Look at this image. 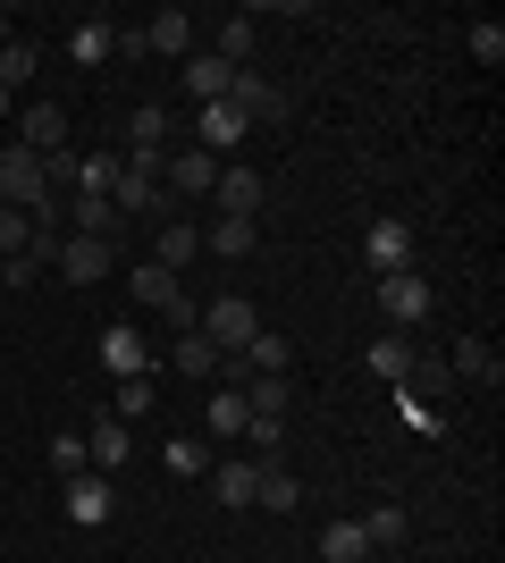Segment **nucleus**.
<instances>
[{"mask_svg": "<svg viewBox=\"0 0 505 563\" xmlns=\"http://www.w3.org/2000/svg\"><path fill=\"white\" fill-rule=\"evenodd\" d=\"M127 135H135V152H152V161H161V152H168V135H177V118H168L161 101H144V110L127 118Z\"/></svg>", "mask_w": 505, "mask_h": 563, "instance_id": "5701e85b", "label": "nucleus"}, {"mask_svg": "<svg viewBox=\"0 0 505 563\" xmlns=\"http://www.w3.org/2000/svg\"><path fill=\"white\" fill-rule=\"evenodd\" d=\"M396 412H405V421L421 429V438H438V412H430V404H421V396H413V387H396Z\"/></svg>", "mask_w": 505, "mask_h": 563, "instance_id": "ea45409f", "label": "nucleus"}, {"mask_svg": "<svg viewBox=\"0 0 505 563\" xmlns=\"http://www.w3.org/2000/svg\"><path fill=\"white\" fill-rule=\"evenodd\" d=\"M110 269H119V253H110L101 235H68V244H59V278L68 286H101Z\"/></svg>", "mask_w": 505, "mask_h": 563, "instance_id": "1a4fd4ad", "label": "nucleus"}, {"mask_svg": "<svg viewBox=\"0 0 505 563\" xmlns=\"http://www.w3.org/2000/svg\"><path fill=\"white\" fill-rule=\"evenodd\" d=\"M144 43L168 51V59H194V18H186V9H161V18L144 25Z\"/></svg>", "mask_w": 505, "mask_h": 563, "instance_id": "412c9836", "label": "nucleus"}, {"mask_svg": "<svg viewBox=\"0 0 505 563\" xmlns=\"http://www.w3.org/2000/svg\"><path fill=\"white\" fill-rule=\"evenodd\" d=\"M262 244V219H219V228H202V253H219V261H244Z\"/></svg>", "mask_w": 505, "mask_h": 563, "instance_id": "aec40b11", "label": "nucleus"}, {"mask_svg": "<svg viewBox=\"0 0 505 563\" xmlns=\"http://www.w3.org/2000/svg\"><path fill=\"white\" fill-rule=\"evenodd\" d=\"M51 471H59V479H76V471H85V438H76V429H59V438H51Z\"/></svg>", "mask_w": 505, "mask_h": 563, "instance_id": "c9c22d12", "label": "nucleus"}, {"mask_svg": "<svg viewBox=\"0 0 505 563\" xmlns=\"http://www.w3.org/2000/svg\"><path fill=\"white\" fill-rule=\"evenodd\" d=\"M168 471H177V479H202V471H211V446H202V438H168Z\"/></svg>", "mask_w": 505, "mask_h": 563, "instance_id": "f704fd0d", "label": "nucleus"}, {"mask_svg": "<svg viewBox=\"0 0 505 563\" xmlns=\"http://www.w3.org/2000/svg\"><path fill=\"white\" fill-rule=\"evenodd\" d=\"M152 412V378H119V421H144Z\"/></svg>", "mask_w": 505, "mask_h": 563, "instance_id": "4c0bfd02", "label": "nucleus"}, {"mask_svg": "<svg viewBox=\"0 0 505 563\" xmlns=\"http://www.w3.org/2000/svg\"><path fill=\"white\" fill-rule=\"evenodd\" d=\"M34 59H43V51L25 43V34H9V43H0V93H18L25 76H34Z\"/></svg>", "mask_w": 505, "mask_h": 563, "instance_id": "7c9ffc66", "label": "nucleus"}, {"mask_svg": "<svg viewBox=\"0 0 505 563\" xmlns=\"http://www.w3.org/2000/svg\"><path fill=\"white\" fill-rule=\"evenodd\" d=\"M0 161H9V143H0Z\"/></svg>", "mask_w": 505, "mask_h": 563, "instance_id": "37998d69", "label": "nucleus"}, {"mask_svg": "<svg viewBox=\"0 0 505 563\" xmlns=\"http://www.w3.org/2000/svg\"><path fill=\"white\" fill-rule=\"evenodd\" d=\"M194 329L211 336L219 353H244L253 336H262V311H253V295H219V303H202V320Z\"/></svg>", "mask_w": 505, "mask_h": 563, "instance_id": "f03ea898", "label": "nucleus"}, {"mask_svg": "<svg viewBox=\"0 0 505 563\" xmlns=\"http://www.w3.org/2000/svg\"><path fill=\"white\" fill-rule=\"evenodd\" d=\"M119 228H127V219H119L110 194H68V235H101V244H110Z\"/></svg>", "mask_w": 505, "mask_h": 563, "instance_id": "2eb2a0df", "label": "nucleus"}, {"mask_svg": "<svg viewBox=\"0 0 505 563\" xmlns=\"http://www.w3.org/2000/svg\"><path fill=\"white\" fill-rule=\"evenodd\" d=\"M127 454H135V438H127V421H119V412H101V421L85 429V463H94L101 479H110V471H119Z\"/></svg>", "mask_w": 505, "mask_h": 563, "instance_id": "f8f14e48", "label": "nucleus"}, {"mask_svg": "<svg viewBox=\"0 0 505 563\" xmlns=\"http://www.w3.org/2000/svg\"><path fill=\"white\" fill-rule=\"evenodd\" d=\"M110 177H119V152H76V186L68 194H110Z\"/></svg>", "mask_w": 505, "mask_h": 563, "instance_id": "2f4dec72", "label": "nucleus"}, {"mask_svg": "<svg viewBox=\"0 0 505 563\" xmlns=\"http://www.w3.org/2000/svg\"><path fill=\"white\" fill-rule=\"evenodd\" d=\"M287 378H244V412H253V421H287Z\"/></svg>", "mask_w": 505, "mask_h": 563, "instance_id": "bb28decb", "label": "nucleus"}, {"mask_svg": "<svg viewBox=\"0 0 505 563\" xmlns=\"http://www.w3.org/2000/svg\"><path fill=\"white\" fill-rule=\"evenodd\" d=\"M18 143L34 152V161H51V152H68V110H59V101H34V110L18 118Z\"/></svg>", "mask_w": 505, "mask_h": 563, "instance_id": "9d476101", "label": "nucleus"}, {"mask_svg": "<svg viewBox=\"0 0 505 563\" xmlns=\"http://www.w3.org/2000/svg\"><path fill=\"white\" fill-rule=\"evenodd\" d=\"M135 303L161 311V320H177V329H194V320H202V303L186 295V278H168L161 261H144V269H135Z\"/></svg>", "mask_w": 505, "mask_h": 563, "instance_id": "20e7f679", "label": "nucleus"}, {"mask_svg": "<svg viewBox=\"0 0 505 563\" xmlns=\"http://www.w3.org/2000/svg\"><path fill=\"white\" fill-rule=\"evenodd\" d=\"M472 59L497 68V59H505V25H472Z\"/></svg>", "mask_w": 505, "mask_h": 563, "instance_id": "58836bf2", "label": "nucleus"}, {"mask_svg": "<svg viewBox=\"0 0 505 563\" xmlns=\"http://www.w3.org/2000/svg\"><path fill=\"white\" fill-rule=\"evenodd\" d=\"M59 514H68L76 530H101V521L119 514V488H110L101 471H76V479H59Z\"/></svg>", "mask_w": 505, "mask_h": 563, "instance_id": "39448f33", "label": "nucleus"}, {"mask_svg": "<svg viewBox=\"0 0 505 563\" xmlns=\"http://www.w3.org/2000/svg\"><path fill=\"white\" fill-rule=\"evenodd\" d=\"M371 269H413V228L405 219H380V228H371Z\"/></svg>", "mask_w": 505, "mask_h": 563, "instance_id": "6ab92c4d", "label": "nucleus"}, {"mask_svg": "<svg viewBox=\"0 0 505 563\" xmlns=\"http://www.w3.org/2000/svg\"><path fill=\"white\" fill-rule=\"evenodd\" d=\"M320 563H371L362 521H329V530H320Z\"/></svg>", "mask_w": 505, "mask_h": 563, "instance_id": "a878e982", "label": "nucleus"}, {"mask_svg": "<svg viewBox=\"0 0 505 563\" xmlns=\"http://www.w3.org/2000/svg\"><path fill=\"white\" fill-rule=\"evenodd\" d=\"M110 43H119V25H110V18H85V25L68 34V59H76V68H101V59H110Z\"/></svg>", "mask_w": 505, "mask_h": 563, "instance_id": "4be33fe9", "label": "nucleus"}, {"mask_svg": "<svg viewBox=\"0 0 505 563\" xmlns=\"http://www.w3.org/2000/svg\"><path fill=\"white\" fill-rule=\"evenodd\" d=\"M9 101H18V93H0V126H9Z\"/></svg>", "mask_w": 505, "mask_h": 563, "instance_id": "a19ab883", "label": "nucleus"}, {"mask_svg": "<svg viewBox=\"0 0 505 563\" xmlns=\"http://www.w3.org/2000/svg\"><path fill=\"white\" fill-rule=\"evenodd\" d=\"M110 202H119V219H168L177 211V194L161 186V161L152 152H119V177H110Z\"/></svg>", "mask_w": 505, "mask_h": 563, "instance_id": "f257e3e1", "label": "nucleus"}, {"mask_svg": "<svg viewBox=\"0 0 505 563\" xmlns=\"http://www.w3.org/2000/svg\"><path fill=\"white\" fill-rule=\"evenodd\" d=\"M228 101H237V110L253 118V126H262V118H287V93H278V85H270L262 68H237V85H228Z\"/></svg>", "mask_w": 505, "mask_h": 563, "instance_id": "ddd939ff", "label": "nucleus"}, {"mask_svg": "<svg viewBox=\"0 0 505 563\" xmlns=\"http://www.w3.org/2000/svg\"><path fill=\"white\" fill-rule=\"evenodd\" d=\"M211 59H228V68H253V9L219 25V51H211Z\"/></svg>", "mask_w": 505, "mask_h": 563, "instance_id": "c85d7f7f", "label": "nucleus"}, {"mask_svg": "<svg viewBox=\"0 0 505 563\" xmlns=\"http://www.w3.org/2000/svg\"><path fill=\"white\" fill-rule=\"evenodd\" d=\"M161 186L186 202V194H211L219 186V161L202 152V143H177V152H161Z\"/></svg>", "mask_w": 505, "mask_h": 563, "instance_id": "423d86ee", "label": "nucleus"}, {"mask_svg": "<svg viewBox=\"0 0 505 563\" xmlns=\"http://www.w3.org/2000/svg\"><path fill=\"white\" fill-rule=\"evenodd\" d=\"M287 362H295V345H287L278 329H262L253 345L237 353V371H244V378H287Z\"/></svg>", "mask_w": 505, "mask_h": 563, "instance_id": "f3484780", "label": "nucleus"}, {"mask_svg": "<svg viewBox=\"0 0 505 563\" xmlns=\"http://www.w3.org/2000/svg\"><path fill=\"white\" fill-rule=\"evenodd\" d=\"M194 253H202V228H177V219H161V235H152V261H161L168 278H186Z\"/></svg>", "mask_w": 505, "mask_h": 563, "instance_id": "dca6fc26", "label": "nucleus"}, {"mask_svg": "<svg viewBox=\"0 0 505 563\" xmlns=\"http://www.w3.org/2000/svg\"><path fill=\"white\" fill-rule=\"evenodd\" d=\"M219 219H262L270 186H262V168H237V161H219Z\"/></svg>", "mask_w": 505, "mask_h": 563, "instance_id": "6e6552de", "label": "nucleus"}, {"mask_svg": "<svg viewBox=\"0 0 505 563\" xmlns=\"http://www.w3.org/2000/svg\"><path fill=\"white\" fill-rule=\"evenodd\" d=\"M228 85H237V68H228V59H211V51H194V59H186V93L202 101V110H211V101H228Z\"/></svg>", "mask_w": 505, "mask_h": 563, "instance_id": "a211bd4d", "label": "nucleus"}, {"mask_svg": "<svg viewBox=\"0 0 505 563\" xmlns=\"http://www.w3.org/2000/svg\"><path fill=\"white\" fill-rule=\"evenodd\" d=\"M101 371H110V378H152V336L135 329V320L101 329Z\"/></svg>", "mask_w": 505, "mask_h": 563, "instance_id": "0eeeda50", "label": "nucleus"}, {"mask_svg": "<svg viewBox=\"0 0 505 563\" xmlns=\"http://www.w3.org/2000/svg\"><path fill=\"white\" fill-rule=\"evenodd\" d=\"M253 488H262V463L244 454V463H219V505H253Z\"/></svg>", "mask_w": 505, "mask_h": 563, "instance_id": "c756f323", "label": "nucleus"}, {"mask_svg": "<svg viewBox=\"0 0 505 563\" xmlns=\"http://www.w3.org/2000/svg\"><path fill=\"white\" fill-rule=\"evenodd\" d=\"M362 362H371V371H380L387 387H405V378H413V362H421V345H413L405 329H387V336H371V353H362Z\"/></svg>", "mask_w": 505, "mask_h": 563, "instance_id": "4468645a", "label": "nucleus"}, {"mask_svg": "<svg viewBox=\"0 0 505 563\" xmlns=\"http://www.w3.org/2000/svg\"><path fill=\"white\" fill-rule=\"evenodd\" d=\"M447 371H455V378H481V387H497V378H505V362L481 345V336H463V345L447 353Z\"/></svg>", "mask_w": 505, "mask_h": 563, "instance_id": "393cba45", "label": "nucleus"}, {"mask_svg": "<svg viewBox=\"0 0 505 563\" xmlns=\"http://www.w3.org/2000/svg\"><path fill=\"white\" fill-rule=\"evenodd\" d=\"M253 505H270V514H295V505H304V479H295L287 463H262V488H253Z\"/></svg>", "mask_w": 505, "mask_h": 563, "instance_id": "b1692460", "label": "nucleus"}, {"mask_svg": "<svg viewBox=\"0 0 505 563\" xmlns=\"http://www.w3.org/2000/svg\"><path fill=\"white\" fill-rule=\"evenodd\" d=\"M0 43H9V9H0Z\"/></svg>", "mask_w": 505, "mask_h": 563, "instance_id": "79ce46f5", "label": "nucleus"}, {"mask_svg": "<svg viewBox=\"0 0 505 563\" xmlns=\"http://www.w3.org/2000/svg\"><path fill=\"white\" fill-rule=\"evenodd\" d=\"M25 235H34V219L0 202V261H18V253H25Z\"/></svg>", "mask_w": 505, "mask_h": 563, "instance_id": "e433bc0d", "label": "nucleus"}, {"mask_svg": "<svg viewBox=\"0 0 505 563\" xmlns=\"http://www.w3.org/2000/svg\"><path fill=\"white\" fill-rule=\"evenodd\" d=\"M430 303H438V295H430V278H421V269H387V278H380V311H387V329H421V320H430Z\"/></svg>", "mask_w": 505, "mask_h": 563, "instance_id": "7ed1b4c3", "label": "nucleus"}, {"mask_svg": "<svg viewBox=\"0 0 505 563\" xmlns=\"http://www.w3.org/2000/svg\"><path fill=\"white\" fill-rule=\"evenodd\" d=\"M244 135H253V118H244L237 101H211V110L194 118V143H202V152H211V161H219V152H237Z\"/></svg>", "mask_w": 505, "mask_h": 563, "instance_id": "9b49d317", "label": "nucleus"}, {"mask_svg": "<svg viewBox=\"0 0 505 563\" xmlns=\"http://www.w3.org/2000/svg\"><path fill=\"white\" fill-rule=\"evenodd\" d=\"M211 429H219V438H244V429H253V412H244V387H211Z\"/></svg>", "mask_w": 505, "mask_h": 563, "instance_id": "cd10ccee", "label": "nucleus"}, {"mask_svg": "<svg viewBox=\"0 0 505 563\" xmlns=\"http://www.w3.org/2000/svg\"><path fill=\"white\" fill-rule=\"evenodd\" d=\"M405 530H413V521H405V505H380V514L362 521V539H371V555H380V547H405Z\"/></svg>", "mask_w": 505, "mask_h": 563, "instance_id": "473e14b6", "label": "nucleus"}, {"mask_svg": "<svg viewBox=\"0 0 505 563\" xmlns=\"http://www.w3.org/2000/svg\"><path fill=\"white\" fill-rule=\"evenodd\" d=\"M405 387H413V396H421V404H438V396H447V387H455V371H447V362H430V353H421V362H413V378H405Z\"/></svg>", "mask_w": 505, "mask_h": 563, "instance_id": "72a5a7b5", "label": "nucleus"}]
</instances>
